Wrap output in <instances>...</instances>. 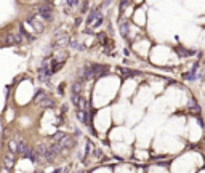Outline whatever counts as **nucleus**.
<instances>
[{
	"label": "nucleus",
	"mask_w": 205,
	"mask_h": 173,
	"mask_svg": "<svg viewBox=\"0 0 205 173\" xmlns=\"http://www.w3.org/2000/svg\"><path fill=\"white\" fill-rule=\"evenodd\" d=\"M51 143H56L61 149H71L74 144H76L74 138L66 135V133H55L53 136H51Z\"/></svg>",
	"instance_id": "f257e3e1"
},
{
	"label": "nucleus",
	"mask_w": 205,
	"mask_h": 173,
	"mask_svg": "<svg viewBox=\"0 0 205 173\" xmlns=\"http://www.w3.org/2000/svg\"><path fill=\"white\" fill-rule=\"evenodd\" d=\"M34 103H35V104H39L40 107H43V109H48V107H53L55 106V100L51 96L46 95L43 90H39V91L35 93Z\"/></svg>",
	"instance_id": "f03ea898"
},
{
	"label": "nucleus",
	"mask_w": 205,
	"mask_h": 173,
	"mask_svg": "<svg viewBox=\"0 0 205 173\" xmlns=\"http://www.w3.org/2000/svg\"><path fill=\"white\" fill-rule=\"evenodd\" d=\"M37 13L43 21H53V7L51 5H39Z\"/></svg>",
	"instance_id": "7ed1b4c3"
},
{
	"label": "nucleus",
	"mask_w": 205,
	"mask_h": 173,
	"mask_svg": "<svg viewBox=\"0 0 205 173\" xmlns=\"http://www.w3.org/2000/svg\"><path fill=\"white\" fill-rule=\"evenodd\" d=\"M55 46L56 48H64V46H67L71 43V40H69V35L64 34V32H58L56 35H55Z\"/></svg>",
	"instance_id": "20e7f679"
},
{
	"label": "nucleus",
	"mask_w": 205,
	"mask_h": 173,
	"mask_svg": "<svg viewBox=\"0 0 205 173\" xmlns=\"http://www.w3.org/2000/svg\"><path fill=\"white\" fill-rule=\"evenodd\" d=\"M87 66L90 67V71L93 72V76H95V77L104 76V74H108V71H109L108 66H101V64H95V63H90V64H87Z\"/></svg>",
	"instance_id": "39448f33"
},
{
	"label": "nucleus",
	"mask_w": 205,
	"mask_h": 173,
	"mask_svg": "<svg viewBox=\"0 0 205 173\" xmlns=\"http://www.w3.org/2000/svg\"><path fill=\"white\" fill-rule=\"evenodd\" d=\"M27 24H29V26H31V27H32V29H34L35 32H39V34H42V32L45 31L43 22H40L37 16H31L29 19H27Z\"/></svg>",
	"instance_id": "423d86ee"
},
{
	"label": "nucleus",
	"mask_w": 205,
	"mask_h": 173,
	"mask_svg": "<svg viewBox=\"0 0 205 173\" xmlns=\"http://www.w3.org/2000/svg\"><path fill=\"white\" fill-rule=\"evenodd\" d=\"M24 157H27L31 162H34V163H37L40 160V154L37 152V149H31V148H27V151H26V154H24Z\"/></svg>",
	"instance_id": "0eeeda50"
},
{
	"label": "nucleus",
	"mask_w": 205,
	"mask_h": 173,
	"mask_svg": "<svg viewBox=\"0 0 205 173\" xmlns=\"http://www.w3.org/2000/svg\"><path fill=\"white\" fill-rule=\"evenodd\" d=\"M13 167H15V156H13L11 152H8L7 156H5V163H3V168L11 170Z\"/></svg>",
	"instance_id": "6e6552de"
},
{
	"label": "nucleus",
	"mask_w": 205,
	"mask_h": 173,
	"mask_svg": "<svg viewBox=\"0 0 205 173\" xmlns=\"http://www.w3.org/2000/svg\"><path fill=\"white\" fill-rule=\"evenodd\" d=\"M82 88H83V80H76L72 83V95H80V91H82Z\"/></svg>",
	"instance_id": "1a4fd4ad"
},
{
	"label": "nucleus",
	"mask_w": 205,
	"mask_h": 173,
	"mask_svg": "<svg viewBox=\"0 0 205 173\" xmlns=\"http://www.w3.org/2000/svg\"><path fill=\"white\" fill-rule=\"evenodd\" d=\"M8 151H10L11 154H18V151H19V139L18 141H11L8 143Z\"/></svg>",
	"instance_id": "9d476101"
},
{
	"label": "nucleus",
	"mask_w": 205,
	"mask_h": 173,
	"mask_svg": "<svg viewBox=\"0 0 205 173\" xmlns=\"http://www.w3.org/2000/svg\"><path fill=\"white\" fill-rule=\"evenodd\" d=\"M119 27H120V34L123 37L128 35V31H130V26H128V21H120L119 22Z\"/></svg>",
	"instance_id": "9b49d317"
},
{
	"label": "nucleus",
	"mask_w": 205,
	"mask_h": 173,
	"mask_svg": "<svg viewBox=\"0 0 205 173\" xmlns=\"http://www.w3.org/2000/svg\"><path fill=\"white\" fill-rule=\"evenodd\" d=\"M79 5H82V3L80 2H74V0H71V2H64V7H66L67 11H71L72 7H79Z\"/></svg>",
	"instance_id": "f8f14e48"
},
{
	"label": "nucleus",
	"mask_w": 205,
	"mask_h": 173,
	"mask_svg": "<svg viewBox=\"0 0 205 173\" xmlns=\"http://www.w3.org/2000/svg\"><path fill=\"white\" fill-rule=\"evenodd\" d=\"M71 45H72V48H76V50H80V51L85 50V46L82 43H79V42H71Z\"/></svg>",
	"instance_id": "ddd939ff"
},
{
	"label": "nucleus",
	"mask_w": 205,
	"mask_h": 173,
	"mask_svg": "<svg viewBox=\"0 0 205 173\" xmlns=\"http://www.w3.org/2000/svg\"><path fill=\"white\" fill-rule=\"evenodd\" d=\"M176 51H178V53H181L183 56H186V55H189V53H191V51H186V50H183L181 46H180V48H176Z\"/></svg>",
	"instance_id": "4468645a"
},
{
	"label": "nucleus",
	"mask_w": 205,
	"mask_h": 173,
	"mask_svg": "<svg viewBox=\"0 0 205 173\" xmlns=\"http://www.w3.org/2000/svg\"><path fill=\"white\" fill-rule=\"evenodd\" d=\"M87 7H88V3H87V2H83V3H82V8H80V11H87V10H88Z\"/></svg>",
	"instance_id": "2eb2a0df"
},
{
	"label": "nucleus",
	"mask_w": 205,
	"mask_h": 173,
	"mask_svg": "<svg viewBox=\"0 0 205 173\" xmlns=\"http://www.w3.org/2000/svg\"><path fill=\"white\" fill-rule=\"evenodd\" d=\"M58 91H59V93H63V91H64V83H59V87H58Z\"/></svg>",
	"instance_id": "dca6fc26"
},
{
	"label": "nucleus",
	"mask_w": 205,
	"mask_h": 173,
	"mask_svg": "<svg viewBox=\"0 0 205 173\" xmlns=\"http://www.w3.org/2000/svg\"><path fill=\"white\" fill-rule=\"evenodd\" d=\"M80 24H82V19H80V18H77V19H76V27H79Z\"/></svg>",
	"instance_id": "f3484780"
},
{
	"label": "nucleus",
	"mask_w": 205,
	"mask_h": 173,
	"mask_svg": "<svg viewBox=\"0 0 205 173\" xmlns=\"http://www.w3.org/2000/svg\"><path fill=\"white\" fill-rule=\"evenodd\" d=\"M61 172H63V170H61V168H58V170H55L53 173H61Z\"/></svg>",
	"instance_id": "a211bd4d"
},
{
	"label": "nucleus",
	"mask_w": 205,
	"mask_h": 173,
	"mask_svg": "<svg viewBox=\"0 0 205 173\" xmlns=\"http://www.w3.org/2000/svg\"><path fill=\"white\" fill-rule=\"evenodd\" d=\"M3 173H10V170H7V168H3Z\"/></svg>",
	"instance_id": "6ab92c4d"
},
{
	"label": "nucleus",
	"mask_w": 205,
	"mask_h": 173,
	"mask_svg": "<svg viewBox=\"0 0 205 173\" xmlns=\"http://www.w3.org/2000/svg\"><path fill=\"white\" fill-rule=\"evenodd\" d=\"M34 173H43V172H42V170H35Z\"/></svg>",
	"instance_id": "aec40b11"
}]
</instances>
